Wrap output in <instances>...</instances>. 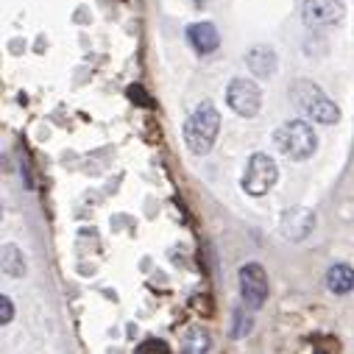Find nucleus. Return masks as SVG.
Returning a JSON list of instances; mask_svg holds the SVG:
<instances>
[{
    "label": "nucleus",
    "instance_id": "obj_1",
    "mask_svg": "<svg viewBox=\"0 0 354 354\" xmlns=\"http://www.w3.org/2000/svg\"><path fill=\"white\" fill-rule=\"evenodd\" d=\"M290 101L299 112H304L310 120L315 123H324V126H332L340 120V109L337 104L321 90L318 84H313L310 78H296L290 84Z\"/></svg>",
    "mask_w": 354,
    "mask_h": 354
},
{
    "label": "nucleus",
    "instance_id": "obj_9",
    "mask_svg": "<svg viewBox=\"0 0 354 354\" xmlns=\"http://www.w3.org/2000/svg\"><path fill=\"white\" fill-rule=\"evenodd\" d=\"M277 64H279V59H277L274 48H268V45H257V48H251V50L245 53V67H248L259 81L271 78V75L277 73Z\"/></svg>",
    "mask_w": 354,
    "mask_h": 354
},
{
    "label": "nucleus",
    "instance_id": "obj_12",
    "mask_svg": "<svg viewBox=\"0 0 354 354\" xmlns=\"http://www.w3.org/2000/svg\"><path fill=\"white\" fill-rule=\"evenodd\" d=\"M0 268H3L6 277H15V279L26 277V257L15 243H6L3 251H0Z\"/></svg>",
    "mask_w": 354,
    "mask_h": 354
},
{
    "label": "nucleus",
    "instance_id": "obj_15",
    "mask_svg": "<svg viewBox=\"0 0 354 354\" xmlns=\"http://www.w3.org/2000/svg\"><path fill=\"white\" fill-rule=\"evenodd\" d=\"M137 354H170V348H167V343H162V340H145V343L137 348Z\"/></svg>",
    "mask_w": 354,
    "mask_h": 354
},
{
    "label": "nucleus",
    "instance_id": "obj_8",
    "mask_svg": "<svg viewBox=\"0 0 354 354\" xmlns=\"http://www.w3.org/2000/svg\"><path fill=\"white\" fill-rule=\"evenodd\" d=\"M313 229H315V212L307 209V207H290L279 218V234L288 237L290 243H299V240L310 237Z\"/></svg>",
    "mask_w": 354,
    "mask_h": 354
},
{
    "label": "nucleus",
    "instance_id": "obj_4",
    "mask_svg": "<svg viewBox=\"0 0 354 354\" xmlns=\"http://www.w3.org/2000/svg\"><path fill=\"white\" fill-rule=\"evenodd\" d=\"M277 179H279L277 162H274L268 153H251L248 162H245L243 182H240V185H243V190H245L248 196L259 198V196H268V193L274 190Z\"/></svg>",
    "mask_w": 354,
    "mask_h": 354
},
{
    "label": "nucleus",
    "instance_id": "obj_3",
    "mask_svg": "<svg viewBox=\"0 0 354 354\" xmlns=\"http://www.w3.org/2000/svg\"><path fill=\"white\" fill-rule=\"evenodd\" d=\"M274 142H277V148H279L288 159L304 162V159H310V156L315 153V148H318V134H315V129H313L307 120L296 118V120L282 123V126L274 131Z\"/></svg>",
    "mask_w": 354,
    "mask_h": 354
},
{
    "label": "nucleus",
    "instance_id": "obj_2",
    "mask_svg": "<svg viewBox=\"0 0 354 354\" xmlns=\"http://www.w3.org/2000/svg\"><path fill=\"white\" fill-rule=\"evenodd\" d=\"M218 131H221V112L215 109L212 101H201L185 123V145L190 148V153L204 156L212 151Z\"/></svg>",
    "mask_w": 354,
    "mask_h": 354
},
{
    "label": "nucleus",
    "instance_id": "obj_5",
    "mask_svg": "<svg viewBox=\"0 0 354 354\" xmlns=\"http://www.w3.org/2000/svg\"><path fill=\"white\" fill-rule=\"evenodd\" d=\"M240 296H243V304L248 310H259L265 301H268V277H265V268L259 262H245L240 274Z\"/></svg>",
    "mask_w": 354,
    "mask_h": 354
},
{
    "label": "nucleus",
    "instance_id": "obj_10",
    "mask_svg": "<svg viewBox=\"0 0 354 354\" xmlns=\"http://www.w3.org/2000/svg\"><path fill=\"white\" fill-rule=\"evenodd\" d=\"M187 39L190 45L196 48V53L207 56V53H215L218 45H221V37H218V28L212 23H193L187 28Z\"/></svg>",
    "mask_w": 354,
    "mask_h": 354
},
{
    "label": "nucleus",
    "instance_id": "obj_7",
    "mask_svg": "<svg viewBox=\"0 0 354 354\" xmlns=\"http://www.w3.org/2000/svg\"><path fill=\"white\" fill-rule=\"evenodd\" d=\"M346 15L343 0H304L301 3V17L307 26L324 28V26H337Z\"/></svg>",
    "mask_w": 354,
    "mask_h": 354
},
{
    "label": "nucleus",
    "instance_id": "obj_14",
    "mask_svg": "<svg viewBox=\"0 0 354 354\" xmlns=\"http://www.w3.org/2000/svg\"><path fill=\"white\" fill-rule=\"evenodd\" d=\"M251 326V318L245 315V310H234V324H232V337H243Z\"/></svg>",
    "mask_w": 354,
    "mask_h": 354
},
{
    "label": "nucleus",
    "instance_id": "obj_13",
    "mask_svg": "<svg viewBox=\"0 0 354 354\" xmlns=\"http://www.w3.org/2000/svg\"><path fill=\"white\" fill-rule=\"evenodd\" d=\"M209 351V335L204 326H190L182 337V354H207Z\"/></svg>",
    "mask_w": 354,
    "mask_h": 354
},
{
    "label": "nucleus",
    "instance_id": "obj_6",
    "mask_svg": "<svg viewBox=\"0 0 354 354\" xmlns=\"http://www.w3.org/2000/svg\"><path fill=\"white\" fill-rule=\"evenodd\" d=\"M226 104L240 118H254L262 106V90L248 78H234L226 86Z\"/></svg>",
    "mask_w": 354,
    "mask_h": 354
},
{
    "label": "nucleus",
    "instance_id": "obj_16",
    "mask_svg": "<svg viewBox=\"0 0 354 354\" xmlns=\"http://www.w3.org/2000/svg\"><path fill=\"white\" fill-rule=\"evenodd\" d=\"M12 318H15V304H12V299L9 296H0V324H12Z\"/></svg>",
    "mask_w": 354,
    "mask_h": 354
},
{
    "label": "nucleus",
    "instance_id": "obj_11",
    "mask_svg": "<svg viewBox=\"0 0 354 354\" xmlns=\"http://www.w3.org/2000/svg\"><path fill=\"white\" fill-rule=\"evenodd\" d=\"M326 288H329V293H335V296L351 293V290H354V268H351V265H346V262L332 265V268L326 271Z\"/></svg>",
    "mask_w": 354,
    "mask_h": 354
}]
</instances>
